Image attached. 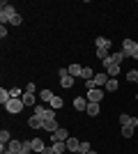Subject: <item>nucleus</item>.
Instances as JSON below:
<instances>
[{
  "instance_id": "nucleus-28",
  "label": "nucleus",
  "mask_w": 138,
  "mask_h": 154,
  "mask_svg": "<svg viewBox=\"0 0 138 154\" xmlns=\"http://www.w3.org/2000/svg\"><path fill=\"white\" fill-rule=\"evenodd\" d=\"M127 81H131V83H136V85H138V69L127 71Z\"/></svg>"
},
{
  "instance_id": "nucleus-21",
  "label": "nucleus",
  "mask_w": 138,
  "mask_h": 154,
  "mask_svg": "<svg viewBox=\"0 0 138 154\" xmlns=\"http://www.w3.org/2000/svg\"><path fill=\"white\" fill-rule=\"evenodd\" d=\"M9 143H12V134L7 129H2L0 131V145H9Z\"/></svg>"
},
{
  "instance_id": "nucleus-37",
  "label": "nucleus",
  "mask_w": 138,
  "mask_h": 154,
  "mask_svg": "<svg viewBox=\"0 0 138 154\" xmlns=\"http://www.w3.org/2000/svg\"><path fill=\"white\" fill-rule=\"evenodd\" d=\"M41 154H55V152H53V147H48V145H46V149H44Z\"/></svg>"
},
{
  "instance_id": "nucleus-26",
  "label": "nucleus",
  "mask_w": 138,
  "mask_h": 154,
  "mask_svg": "<svg viewBox=\"0 0 138 154\" xmlns=\"http://www.w3.org/2000/svg\"><path fill=\"white\" fill-rule=\"evenodd\" d=\"M51 147H53L55 154H62V152H67V143H53Z\"/></svg>"
},
{
  "instance_id": "nucleus-27",
  "label": "nucleus",
  "mask_w": 138,
  "mask_h": 154,
  "mask_svg": "<svg viewBox=\"0 0 138 154\" xmlns=\"http://www.w3.org/2000/svg\"><path fill=\"white\" fill-rule=\"evenodd\" d=\"M133 131H136V127H122V138H133Z\"/></svg>"
},
{
  "instance_id": "nucleus-10",
  "label": "nucleus",
  "mask_w": 138,
  "mask_h": 154,
  "mask_svg": "<svg viewBox=\"0 0 138 154\" xmlns=\"http://www.w3.org/2000/svg\"><path fill=\"white\" fill-rule=\"evenodd\" d=\"M7 152H12V154H21V152H23V140H12L9 145H7Z\"/></svg>"
},
{
  "instance_id": "nucleus-9",
  "label": "nucleus",
  "mask_w": 138,
  "mask_h": 154,
  "mask_svg": "<svg viewBox=\"0 0 138 154\" xmlns=\"http://www.w3.org/2000/svg\"><path fill=\"white\" fill-rule=\"evenodd\" d=\"M87 103H90V101H87V97H74V108L78 110V113L87 108Z\"/></svg>"
},
{
  "instance_id": "nucleus-6",
  "label": "nucleus",
  "mask_w": 138,
  "mask_h": 154,
  "mask_svg": "<svg viewBox=\"0 0 138 154\" xmlns=\"http://www.w3.org/2000/svg\"><path fill=\"white\" fill-rule=\"evenodd\" d=\"M67 138H69V131L62 129V127H60L58 131H53V134H51V140L53 143H67Z\"/></svg>"
},
{
  "instance_id": "nucleus-25",
  "label": "nucleus",
  "mask_w": 138,
  "mask_h": 154,
  "mask_svg": "<svg viewBox=\"0 0 138 154\" xmlns=\"http://www.w3.org/2000/svg\"><path fill=\"white\" fill-rule=\"evenodd\" d=\"M108 58H111V51H108V48H97V60L104 62V60H108Z\"/></svg>"
},
{
  "instance_id": "nucleus-3",
  "label": "nucleus",
  "mask_w": 138,
  "mask_h": 154,
  "mask_svg": "<svg viewBox=\"0 0 138 154\" xmlns=\"http://www.w3.org/2000/svg\"><path fill=\"white\" fill-rule=\"evenodd\" d=\"M23 106H26V103L21 101V99H9V103L5 106V110L9 113V115H19L21 110H23Z\"/></svg>"
},
{
  "instance_id": "nucleus-7",
  "label": "nucleus",
  "mask_w": 138,
  "mask_h": 154,
  "mask_svg": "<svg viewBox=\"0 0 138 154\" xmlns=\"http://www.w3.org/2000/svg\"><path fill=\"white\" fill-rule=\"evenodd\" d=\"M120 124L122 127H138V117H131V115H127V113H122L120 115Z\"/></svg>"
},
{
  "instance_id": "nucleus-2",
  "label": "nucleus",
  "mask_w": 138,
  "mask_h": 154,
  "mask_svg": "<svg viewBox=\"0 0 138 154\" xmlns=\"http://www.w3.org/2000/svg\"><path fill=\"white\" fill-rule=\"evenodd\" d=\"M108 78H111V76H108L106 71H99V74H94L90 81H85V88H87V90H94V88H106Z\"/></svg>"
},
{
  "instance_id": "nucleus-14",
  "label": "nucleus",
  "mask_w": 138,
  "mask_h": 154,
  "mask_svg": "<svg viewBox=\"0 0 138 154\" xmlns=\"http://www.w3.org/2000/svg\"><path fill=\"white\" fill-rule=\"evenodd\" d=\"M94 46H97V48H108V51H111V39H108V37H97V39H94Z\"/></svg>"
},
{
  "instance_id": "nucleus-20",
  "label": "nucleus",
  "mask_w": 138,
  "mask_h": 154,
  "mask_svg": "<svg viewBox=\"0 0 138 154\" xmlns=\"http://www.w3.org/2000/svg\"><path fill=\"white\" fill-rule=\"evenodd\" d=\"M9 99H12V92L5 90V88H0V103H2V106H7V103H9Z\"/></svg>"
},
{
  "instance_id": "nucleus-35",
  "label": "nucleus",
  "mask_w": 138,
  "mask_h": 154,
  "mask_svg": "<svg viewBox=\"0 0 138 154\" xmlns=\"http://www.w3.org/2000/svg\"><path fill=\"white\" fill-rule=\"evenodd\" d=\"M26 92H32V94H35V92H37V85H35V83H28L26 85Z\"/></svg>"
},
{
  "instance_id": "nucleus-16",
  "label": "nucleus",
  "mask_w": 138,
  "mask_h": 154,
  "mask_svg": "<svg viewBox=\"0 0 138 154\" xmlns=\"http://www.w3.org/2000/svg\"><path fill=\"white\" fill-rule=\"evenodd\" d=\"M78 145H81L78 138H72V136L67 138V149H69V152H78Z\"/></svg>"
},
{
  "instance_id": "nucleus-4",
  "label": "nucleus",
  "mask_w": 138,
  "mask_h": 154,
  "mask_svg": "<svg viewBox=\"0 0 138 154\" xmlns=\"http://www.w3.org/2000/svg\"><path fill=\"white\" fill-rule=\"evenodd\" d=\"M106 67V74H108V76L111 78H118V74H120V64L118 62H113V58H108V60H104V62H101Z\"/></svg>"
},
{
  "instance_id": "nucleus-13",
  "label": "nucleus",
  "mask_w": 138,
  "mask_h": 154,
  "mask_svg": "<svg viewBox=\"0 0 138 154\" xmlns=\"http://www.w3.org/2000/svg\"><path fill=\"white\" fill-rule=\"evenodd\" d=\"M32 140V149H35V154H41L46 149V143L41 140V138H30Z\"/></svg>"
},
{
  "instance_id": "nucleus-39",
  "label": "nucleus",
  "mask_w": 138,
  "mask_h": 154,
  "mask_svg": "<svg viewBox=\"0 0 138 154\" xmlns=\"http://www.w3.org/2000/svg\"><path fill=\"white\" fill-rule=\"evenodd\" d=\"M5 154H12V152H5Z\"/></svg>"
},
{
  "instance_id": "nucleus-12",
  "label": "nucleus",
  "mask_w": 138,
  "mask_h": 154,
  "mask_svg": "<svg viewBox=\"0 0 138 154\" xmlns=\"http://www.w3.org/2000/svg\"><path fill=\"white\" fill-rule=\"evenodd\" d=\"M41 129H44V131H48V134H53V131H58V120H55V117H53V120H44V127H41Z\"/></svg>"
},
{
  "instance_id": "nucleus-18",
  "label": "nucleus",
  "mask_w": 138,
  "mask_h": 154,
  "mask_svg": "<svg viewBox=\"0 0 138 154\" xmlns=\"http://www.w3.org/2000/svg\"><path fill=\"white\" fill-rule=\"evenodd\" d=\"M67 69H69V74H72L74 78H78L81 74H83V67H81L78 62H74V64H69V67H67Z\"/></svg>"
},
{
  "instance_id": "nucleus-17",
  "label": "nucleus",
  "mask_w": 138,
  "mask_h": 154,
  "mask_svg": "<svg viewBox=\"0 0 138 154\" xmlns=\"http://www.w3.org/2000/svg\"><path fill=\"white\" fill-rule=\"evenodd\" d=\"M62 106H65L62 97H53V99H51V103H48V108H53V110H62Z\"/></svg>"
},
{
  "instance_id": "nucleus-8",
  "label": "nucleus",
  "mask_w": 138,
  "mask_h": 154,
  "mask_svg": "<svg viewBox=\"0 0 138 154\" xmlns=\"http://www.w3.org/2000/svg\"><path fill=\"white\" fill-rule=\"evenodd\" d=\"M37 99H39V97L32 94V92H23V97H21V101L26 103V106H32V108L37 106Z\"/></svg>"
},
{
  "instance_id": "nucleus-29",
  "label": "nucleus",
  "mask_w": 138,
  "mask_h": 154,
  "mask_svg": "<svg viewBox=\"0 0 138 154\" xmlns=\"http://www.w3.org/2000/svg\"><path fill=\"white\" fill-rule=\"evenodd\" d=\"M21 154H35V149H32V140H23V152Z\"/></svg>"
},
{
  "instance_id": "nucleus-32",
  "label": "nucleus",
  "mask_w": 138,
  "mask_h": 154,
  "mask_svg": "<svg viewBox=\"0 0 138 154\" xmlns=\"http://www.w3.org/2000/svg\"><path fill=\"white\" fill-rule=\"evenodd\" d=\"M92 76H94V71H92L90 67H83V74H81V78H85V81H90Z\"/></svg>"
},
{
  "instance_id": "nucleus-31",
  "label": "nucleus",
  "mask_w": 138,
  "mask_h": 154,
  "mask_svg": "<svg viewBox=\"0 0 138 154\" xmlns=\"http://www.w3.org/2000/svg\"><path fill=\"white\" fill-rule=\"evenodd\" d=\"M90 143H85V140H83V143H81V145H78V152H76V154H87V152H90Z\"/></svg>"
},
{
  "instance_id": "nucleus-30",
  "label": "nucleus",
  "mask_w": 138,
  "mask_h": 154,
  "mask_svg": "<svg viewBox=\"0 0 138 154\" xmlns=\"http://www.w3.org/2000/svg\"><path fill=\"white\" fill-rule=\"evenodd\" d=\"M104 90L115 92V90H118V81H115V78H108V83H106V88H104Z\"/></svg>"
},
{
  "instance_id": "nucleus-19",
  "label": "nucleus",
  "mask_w": 138,
  "mask_h": 154,
  "mask_svg": "<svg viewBox=\"0 0 138 154\" xmlns=\"http://www.w3.org/2000/svg\"><path fill=\"white\" fill-rule=\"evenodd\" d=\"M74 81H76V78H74L72 74H67V76H62V78H60V85L69 90V88H72V85H74Z\"/></svg>"
},
{
  "instance_id": "nucleus-24",
  "label": "nucleus",
  "mask_w": 138,
  "mask_h": 154,
  "mask_svg": "<svg viewBox=\"0 0 138 154\" xmlns=\"http://www.w3.org/2000/svg\"><path fill=\"white\" fill-rule=\"evenodd\" d=\"M111 58H113V62H118V64H120V62H122V60L127 58V55H124V51L120 48V51H113V53H111Z\"/></svg>"
},
{
  "instance_id": "nucleus-33",
  "label": "nucleus",
  "mask_w": 138,
  "mask_h": 154,
  "mask_svg": "<svg viewBox=\"0 0 138 154\" xmlns=\"http://www.w3.org/2000/svg\"><path fill=\"white\" fill-rule=\"evenodd\" d=\"M21 23H23V16H21V14H16V16L9 21V26H21Z\"/></svg>"
},
{
  "instance_id": "nucleus-1",
  "label": "nucleus",
  "mask_w": 138,
  "mask_h": 154,
  "mask_svg": "<svg viewBox=\"0 0 138 154\" xmlns=\"http://www.w3.org/2000/svg\"><path fill=\"white\" fill-rule=\"evenodd\" d=\"M16 14L19 12H16V7H14L12 2H5V0L0 2V23H2V26H9V21H12Z\"/></svg>"
},
{
  "instance_id": "nucleus-11",
  "label": "nucleus",
  "mask_w": 138,
  "mask_h": 154,
  "mask_svg": "<svg viewBox=\"0 0 138 154\" xmlns=\"http://www.w3.org/2000/svg\"><path fill=\"white\" fill-rule=\"evenodd\" d=\"M41 127H44V120H41V117H37V115L28 117V129H41Z\"/></svg>"
},
{
  "instance_id": "nucleus-36",
  "label": "nucleus",
  "mask_w": 138,
  "mask_h": 154,
  "mask_svg": "<svg viewBox=\"0 0 138 154\" xmlns=\"http://www.w3.org/2000/svg\"><path fill=\"white\" fill-rule=\"evenodd\" d=\"M0 37H2V39L7 37V28H5V26H0Z\"/></svg>"
},
{
  "instance_id": "nucleus-34",
  "label": "nucleus",
  "mask_w": 138,
  "mask_h": 154,
  "mask_svg": "<svg viewBox=\"0 0 138 154\" xmlns=\"http://www.w3.org/2000/svg\"><path fill=\"white\" fill-rule=\"evenodd\" d=\"M129 58H133V60H138V44H133V48H131V53H129Z\"/></svg>"
},
{
  "instance_id": "nucleus-38",
  "label": "nucleus",
  "mask_w": 138,
  "mask_h": 154,
  "mask_svg": "<svg viewBox=\"0 0 138 154\" xmlns=\"http://www.w3.org/2000/svg\"><path fill=\"white\" fill-rule=\"evenodd\" d=\"M136 101H138V94H136Z\"/></svg>"
},
{
  "instance_id": "nucleus-22",
  "label": "nucleus",
  "mask_w": 138,
  "mask_h": 154,
  "mask_svg": "<svg viewBox=\"0 0 138 154\" xmlns=\"http://www.w3.org/2000/svg\"><path fill=\"white\" fill-rule=\"evenodd\" d=\"M53 97H55V94H53L51 90H41V92H39V99H41V103H51V99H53Z\"/></svg>"
},
{
  "instance_id": "nucleus-15",
  "label": "nucleus",
  "mask_w": 138,
  "mask_h": 154,
  "mask_svg": "<svg viewBox=\"0 0 138 154\" xmlns=\"http://www.w3.org/2000/svg\"><path fill=\"white\" fill-rule=\"evenodd\" d=\"M85 113H87L90 117H99V113H101V106H99V103H87Z\"/></svg>"
},
{
  "instance_id": "nucleus-5",
  "label": "nucleus",
  "mask_w": 138,
  "mask_h": 154,
  "mask_svg": "<svg viewBox=\"0 0 138 154\" xmlns=\"http://www.w3.org/2000/svg\"><path fill=\"white\" fill-rule=\"evenodd\" d=\"M87 101L90 103H99L101 99H104V88H94V90H87Z\"/></svg>"
},
{
  "instance_id": "nucleus-23",
  "label": "nucleus",
  "mask_w": 138,
  "mask_h": 154,
  "mask_svg": "<svg viewBox=\"0 0 138 154\" xmlns=\"http://www.w3.org/2000/svg\"><path fill=\"white\" fill-rule=\"evenodd\" d=\"M133 44H136L133 39H124V42H122V51H124V55H127V58H129V53H131Z\"/></svg>"
}]
</instances>
